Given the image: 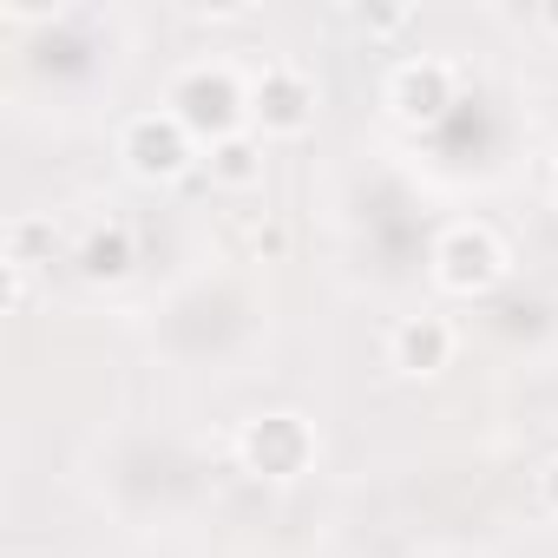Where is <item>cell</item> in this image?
Instances as JSON below:
<instances>
[{
  "instance_id": "cell-1",
  "label": "cell",
  "mask_w": 558,
  "mask_h": 558,
  "mask_svg": "<svg viewBox=\"0 0 558 558\" xmlns=\"http://www.w3.org/2000/svg\"><path fill=\"white\" fill-rule=\"evenodd\" d=\"M125 158H132L138 178H178V171L191 165V132H184V119H178V112H145V119H132Z\"/></svg>"
},
{
  "instance_id": "cell-2",
  "label": "cell",
  "mask_w": 558,
  "mask_h": 558,
  "mask_svg": "<svg viewBox=\"0 0 558 558\" xmlns=\"http://www.w3.org/2000/svg\"><path fill=\"white\" fill-rule=\"evenodd\" d=\"M506 276V250H499V236L493 230H453L447 243H440V283L447 290H486V283H499Z\"/></svg>"
},
{
  "instance_id": "cell-3",
  "label": "cell",
  "mask_w": 558,
  "mask_h": 558,
  "mask_svg": "<svg viewBox=\"0 0 558 558\" xmlns=\"http://www.w3.org/2000/svg\"><path fill=\"white\" fill-rule=\"evenodd\" d=\"M388 99H395V112L401 119H440L447 106H453V73L440 66V60H408L401 73H395V86H388Z\"/></svg>"
},
{
  "instance_id": "cell-4",
  "label": "cell",
  "mask_w": 558,
  "mask_h": 558,
  "mask_svg": "<svg viewBox=\"0 0 558 558\" xmlns=\"http://www.w3.org/2000/svg\"><path fill=\"white\" fill-rule=\"evenodd\" d=\"M250 112L263 119V132H303L310 125V86L290 73V66H276V73H263V86L250 93Z\"/></svg>"
},
{
  "instance_id": "cell-5",
  "label": "cell",
  "mask_w": 558,
  "mask_h": 558,
  "mask_svg": "<svg viewBox=\"0 0 558 558\" xmlns=\"http://www.w3.org/2000/svg\"><path fill=\"white\" fill-rule=\"evenodd\" d=\"M447 355H453V329L440 316H414L395 329V368L401 375H440Z\"/></svg>"
},
{
  "instance_id": "cell-6",
  "label": "cell",
  "mask_w": 558,
  "mask_h": 558,
  "mask_svg": "<svg viewBox=\"0 0 558 558\" xmlns=\"http://www.w3.org/2000/svg\"><path fill=\"white\" fill-rule=\"evenodd\" d=\"M210 178L230 184V191H250V184L263 178V151H256V138H250V132L217 138V145H210Z\"/></svg>"
},
{
  "instance_id": "cell-7",
  "label": "cell",
  "mask_w": 558,
  "mask_h": 558,
  "mask_svg": "<svg viewBox=\"0 0 558 558\" xmlns=\"http://www.w3.org/2000/svg\"><path fill=\"white\" fill-rule=\"evenodd\" d=\"M538 480H545V499H551V512H558V460H551V466H545Z\"/></svg>"
},
{
  "instance_id": "cell-8",
  "label": "cell",
  "mask_w": 558,
  "mask_h": 558,
  "mask_svg": "<svg viewBox=\"0 0 558 558\" xmlns=\"http://www.w3.org/2000/svg\"><path fill=\"white\" fill-rule=\"evenodd\" d=\"M545 21H551V27H558V8H551V14H545Z\"/></svg>"
}]
</instances>
